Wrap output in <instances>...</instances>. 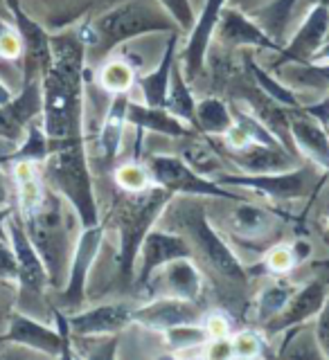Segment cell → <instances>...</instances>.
<instances>
[{"instance_id": "18", "label": "cell", "mask_w": 329, "mask_h": 360, "mask_svg": "<svg viewBox=\"0 0 329 360\" xmlns=\"http://www.w3.org/2000/svg\"><path fill=\"white\" fill-rule=\"evenodd\" d=\"M214 37H217L221 45H228V48H255L268 52H280L282 48V43L271 37L251 14H246V11L232 5L223 7Z\"/></svg>"}, {"instance_id": "36", "label": "cell", "mask_w": 329, "mask_h": 360, "mask_svg": "<svg viewBox=\"0 0 329 360\" xmlns=\"http://www.w3.org/2000/svg\"><path fill=\"white\" fill-rule=\"evenodd\" d=\"M135 68L127 59H111L101 65L99 70V86L101 90H106L111 95L120 93H131V88L135 86Z\"/></svg>"}, {"instance_id": "27", "label": "cell", "mask_w": 329, "mask_h": 360, "mask_svg": "<svg viewBox=\"0 0 329 360\" xmlns=\"http://www.w3.org/2000/svg\"><path fill=\"white\" fill-rule=\"evenodd\" d=\"M131 95L129 93H120L113 95V101L104 115L99 129V149L104 153L106 162H113L118 158L122 149V140H124V131H127L129 122H127V108H129Z\"/></svg>"}, {"instance_id": "3", "label": "cell", "mask_w": 329, "mask_h": 360, "mask_svg": "<svg viewBox=\"0 0 329 360\" xmlns=\"http://www.w3.org/2000/svg\"><path fill=\"white\" fill-rule=\"evenodd\" d=\"M39 167L43 183L73 207L82 228H90V225L99 223V207L86 158L84 138L52 142L50 155Z\"/></svg>"}, {"instance_id": "38", "label": "cell", "mask_w": 329, "mask_h": 360, "mask_svg": "<svg viewBox=\"0 0 329 360\" xmlns=\"http://www.w3.org/2000/svg\"><path fill=\"white\" fill-rule=\"evenodd\" d=\"M264 264H266V268L271 270V273H275V275H287V273H291L293 266L298 264L296 252H293V245H287V243L273 245L266 252Z\"/></svg>"}, {"instance_id": "9", "label": "cell", "mask_w": 329, "mask_h": 360, "mask_svg": "<svg viewBox=\"0 0 329 360\" xmlns=\"http://www.w3.org/2000/svg\"><path fill=\"white\" fill-rule=\"evenodd\" d=\"M104 243V225H90V228H82V234L77 236L70 264H68V275L63 281L61 290V304L66 311H79L84 307L86 300V284L88 275L93 270L99 248Z\"/></svg>"}, {"instance_id": "34", "label": "cell", "mask_w": 329, "mask_h": 360, "mask_svg": "<svg viewBox=\"0 0 329 360\" xmlns=\"http://www.w3.org/2000/svg\"><path fill=\"white\" fill-rule=\"evenodd\" d=\"M163 338H165V345H167L169 352H172L174 356H180V358L192 356V349H203L206 342L210 340L203 322L172 326V329H167L163 333Z\"/></svg>"}, {"instance_id": "30", "label": "cell", "mask_w": 329, "mask_h": 360, "mask_svg": "<svg viewBox=\"0 0 329 360\" xmlns=\"http://www.w3.org/2000/svg\"><path fill=\"white\" fill-rule=\"evenodd\" d=\"M165 108L172 112L174 117L185 122L187 127L194 129L197 124V99L192 95V86L185 79L183 70H180L178 59L172 68V79H169V90L165 99Z\"/></svg>"}, {"instance_id": "19", "label": "cell", "mask_w": 329, "mask_h": 360, "mask_svg": "<svg viewBox=\"0 0 329 360\" xmlns=\"http://www.w3.org/2000/svg\"><path fill=\"white\" fill-rule=\"evenodd\" d=\"M133 304L127 302H106L99 307L75 311L68 315L70 335L77 338H104L116 335L133 324Z\"/></svg>"}, {"instance_id": "25", "label": "cell", "mask_w": 329, "mask_h": 360, "mask_svg": "<svg viewBox=\"0 0 329 360\" xmlns=\"http://www.w3.org/2000/svg\"><path fill=\"white\" fill-rule=\"evenodd\" d=\"M127 122L138 131H149L158 135H167V138H190L192 127L185 122L174 117L172 112L163 106H149V104H138V101H129L127 108Z\"/></svg>"}, {"instance_id": "11", "label": "cell", "mask_w": 329, "mask_h": 360, "mask_svg": "<svg viewBox=\"0 0 329 360\" xmlns=\"http://www.w3.org/2000/svg\"><path fill=\"white\" fill-rule=\"evenodd\" d=\"M140 288L149 292L151 297L165 295L199 302L206 290V279H203L201 268L192 262V257H180L154 270Z\"/></svg>"}, {"instance_id": "33", "label": "cell", "mask_w": 329, "mask_h": 360, "mask_svg": "<svg viewBox=\"0 0 329 360\" xmlns=\"http://www.w3.org/2000/svg\"><path fill=\"white\" fill-rule=\"evenodd\" d=\"M300 0H268L264 7H259L253 11V18L262 25L271 37H273L278 43H282L285 39V32L291 22L293 11H296Z\"/></svg>"}, {"instance_id": "21", "label": "cell", "mask_w": 329, "mask_h": 360, "mask_svg": "<svg viewBox=\"0 0 329 360\" xmlns=\"http://www.w3.org/2000/svg\"><path fill=\"white\" fill-rule=\"evenodd\" d=\"M223 158L237 169H242V174H278L300 167L296 151L287 149V146H264L257 142L246 144L242 149L225 146Z\"/></svg>"}, {"instance_id": "48", "label": "cell", "mask_w": 329, "mask_h": 360, "mask_svg": "<svg viewBox=\"0 0 329 360\" xmlns=\"http://www.w3.org/2000/svg\"><path fill=\"white\" fill-rule=\"evenodd\" d=\"M9 22H14V18H11V11H9V5H7V0H0V27L9 25Z\"/></svg>"}, {"instance_id": "35", "label": "cell", "mask_w": 329, "mask_h": 360, "mask_svg": "<svg viewBox=\"0 0 329 360\" xmlns=\"http://www.w3.org/2000/svg\"><path fill=\"white\" fill-rule=\"evenodd\" d=\"M296 290L298 288L287 284V281H273V284L264 286L257 295V320L262 324H268L273 318H278Z\"/></svg>"}, {"instance_id": "45", "label": "cell", "mask_w": 329, "mask_h": 360, "mask_svg": "<svg viewBox=\"0 0 329 360\" xmlns=\"http://www.w3.org/2000/svg\"><path fill=\"white\" fill-rule=\"evenodd\" d=\"M304 110L309 112L311 117H316L318 120L323 127H325V131L329 133V93L323 97V99H318V101H314V104H307V106H302Z\"/></svg>"}, {"instance_id": "26", "label": "cell", "mask_w": 329, "mask_h": 360, "mask_svg": "<svg viewBox=\"0 0 329 360\" xmlns=\"http://www.w3.org/2000/svg\"><path fill=\"white\" fill-rule=\"evenodd\" d=\"M230 228L246 241H266L271 234H275L278 219L264 207L242 200L230 214Z\"/></svg>"}, {"instance_id": "43", "label": "cell", "mask_w": 329, "mask_h": 360, "mask_svg": "<svg viewBox=\"0 0 329 360\" xmlns=\"http://www.w3.org/2000/svg\"><path fill=\"white\" fill-rule=\"evenodd\" d=\"M316 338L323 349V356L329 358V297L325 302L323 311L318 313V326H316Z\"/></svg>"}, {"instance_id": "50", "label": "cell", "mask_w": 329, "mask_h": 360, "mask_svg": "<svg viewBox=\"0 0 329 360\" xmlns=\"http://www.w3.org/2000/svg\"><path fill=\"white\" fill-rule=\"evenodd\" d=\"M11 97H14V93H11V88L0 79V106L7 104V101H11Z\"/></svg>"}, {"instance_id": "20", "label": "cell", "mask_w": 329, "mask_h": 360, "mask_svg": "<svg viewBox=\"0 0 329 360\" xmlns=\"http://www.w3.org/2000/svg\"><path fill=\"white\" fill-rule=\"evenodd\" d=\"M43 97H41V79L23 82V88L11 101L0 106V138L18 144L25 135V129L32 120L41 117Z\"/></svg>"}, {"instance_id": "16", "label": "cell", "mask_w": 329, "mask_h": 360, "mask_svg": "<svg viewBox=\"0 0 329 360\" xmlns=\"http://www.w3.org/2000/svg\"><path fill=\"white\" fill-rule=\"evenodd\" d=\"M7 5L11 18H14V27L23 41V82L41 79L45 68L50 65V34L30 14H25L18 0H7Z\"/></svg>"}, {"instance_id": "42", "label": "cell", "mask_w": 329, "mask_h": 360, "mask_svg": "<svg viewBox=\"0 0 329 360\" xmlns=\"http://www.w3.org/2000/svg\"><path fill=\"white\" fill-rule=\"evenodd\" d=\"M203 326H206V333H208L210 340H217V338H230V324L223 315H206Z\"/></svg>"}, {"instance_id": "8", "label": "cell", "mask_w": 329, "mask_h": 360, "mask_svg": "<svg viewBox=\"0 0 329 360\" xmlns=\"http://www.w3.org/2000/svg\"><path fill=\"white\" fill-rule=\"evenodd\" d=\"M217 183L223 187H240L246 191H253L268 200H296L304 198L314 187L316 180V169L311 167H296L289 172H278V174H225L219 172L214 176Z\"/></svg>"}, {"instance_id": "47", "label": "cell", "mask_w": 329, "mask_h": 360, "mask_svg": "<svg viewBox=\"0 0 329 360\" xmlns=\"http://www.w3.org/2000/svg\"><path fill=\"white\" fill-rule=\"evenodd\" d=\"M9 185H7V178L3 172V160H0V207H11L9 205Z\"/></svg>"}, {"instance_id": "2", "label": "cell", "mask_w": 329, "mask_h": 360, "mask_svg": "<svg viewBox=\"0 0 329 360\" xmlns=\"http://www.w3.org/2000/svg\"><path fill=\"white\" fill-rule=\"evenodd\" d=\"M163 217H165L163 228L183 234L190 241L194 255H199L201 262L221 281L246 288L248 273L244 264L228 245V241L219 234V230L208 221L206 210L199 205L194 196L172 198L163 210Z\"/></svg>"}, {"instance_id": "49", "label": "cell", "mask_w": 329, "mask_h": 360, "mask_svg": "<svg viewBox=\"0 0 329 360\" xmlns=\"http://www.w3.org/2000/svg\"><path fill=\"white\" fill-rule=\"evenodd\" d=\"M11 212H14L11 207H0V239H7V228H5V225H7V217H9Z\"/></svg>"}, {"instance_id": "17", "label": "cell", "mask_w": 329, "mask_h": 360, "mask_svg": "<svg viewBox=\"0 0 329 360\" xmlns=\"http://www.w3.org/2000/svg\"><path fill=\"white\" fill-rule=\"evenodd\" d=\"M180 257H194V250H192V245L185 236L176 230L163 228V225L151 228L144 234V239L140 243V250H138L140 264H138V275H135L133 281L138 286H142L154 270Z\"/></svg>"}, {"instance_id": "13", "label": "cell", "mask_w": 329, "mask_h": 360, "mask_svg": "<svg viewBox=\"0 0 329 360\" xmlns=\"http://www.w3.org/2000/svg\"><path fill=\"white\" fill-rule=\"evenodd\" d=\"M225 5H228V0H206V5H203L201 14L197 16L194 25L187 32L185 48L178 54V65L190 84L194 82V79H199L203 70H206L214 30H217V22L221 18V11Z\"/></svg>"}, {"instance_id": "4", "label": "cell", "mask_w": 329, "mask_h": 360, "mask_svg": "<svg viewBox=\"0 0 329 360\" xmlns=\"http://www.w3.org/2000/svg\"><path fill=\"white\" fill-rule=\"evenodd\" d=\"M63 198L48 187L41 205L23 219V225L30 234V239L37 248L39 257L43 259L45 270H48L50 286L59 290L68 275V264H70L73 248L70 230H68L66 212H63Z\"/></svg>"}, {"instance_id": "5", "label": "cell", "mask_w": 329, "mask_h": 360, "mask_svg": "<svg viewBox=\"0 0 329 360\" xmlns=\"http://www.w3.org/2000/svg\"><path fill=\"white\" fill-rule=\"evenodd\" d=\"M176 22L172 16L156 3V0H129V3L113 7L101 14L90 25V39H84L86 48L93 45L101 54L116 50L118 45L144 34L158 32H176Z\"/></svg>"}, {"instance_id": "46", "label": "cell", "mask_w": 329, "mask_h": 360, "mask_svg": "<svg viewBox=\"0 0 329 360\" xmlns=\"http://www.w3.org/2000/svg\"><path fill=\"white\" fill-rule=\"evenodd\" d=\"M266 3H268V0H228V5H232V7H237V9L246 11V14H253L255 9L264 7Z\"/></svg>"}, {"instance_id": "31", "label": "cell", "mask_w": 329, "mask_h": 360, "mask_svg": "<svg viewBox=\"0 0 329 360\" xmlns=\"http://www.w3.org/2000/svg\"><path fill=\"white\" fill-rule=\"evenodd\" d=\"M246 68H248V77L253 79V84L262 90L266 97H271L273 101H278L280 106L285 108H300L302 101L296 93V88H291L287 82L278 79V75H271L266 68L257 65L251 56L246 59Z\"/></svg>"}, {"instance_id": "10", "label": "cell", "mask_w": 329, "mask_h": 360, "mask_svg": "<svg viewBox=\"0 0 329 360\" xmlns=\"http://www.w3.org/2000/svg\"><path fill=\"white\" fill-rule=\"evenodd\" d=\"M0 342L20 345V347L34 349V352H39L43 356H52V358H73L70 342L59 333V329L32 318L30 313L20 311L16 307L9 313V320H7L3 335H0Z\"/></svg>"}, {"instance_id": "23", "label": "cell", "mask_w": 329, "mask_h": 360, "mask_svg": "<svg viewBox=\"0 0 329 360\" xmlns=\"http://www.w3.org/2000/svg\"><path fill=\"white\" fill-rule=\"evenodd\" d=\"M327 297H329V290L323 281H309L307 286H302L293 292L285 311H282L278 318L271 320L266 326H271L273 333L287 331V329H298V326H302L304 322L318 318V313L323 311Z\"/></svg>"}, {"instance_id": "24", "label": "cell", "mask_w": 329, "mask_h": 360, "mask_svg": "<svg viewBox=\"0 0 329 360\" xmlns=\"http://www.w3.org/2000/svg\"><path fill=\"white\" fill-rule=\"evenodd\" d=\"M178 59V32L169 34V41L163 50V56L158 65L151 72L135 77V86L140 88L142 101L149 106H163L165 108V99H167V90H169V79H172V68Z\"/></svg>"}, {"instance_id": "15", "label": "cell", "mask_w": 329, "mask_h": 360, "mask_svg": "<svg viewBox=\"0 0 329 360\" xmlns=\"http://www.w3.org/2000/svg\"><path fill=\"white\" fill-rule=\"evenodd\" d=\"M203 320H206V311L201 304L183 297H151L142 307L133 309V324L156 333H165L178 324H197Z\"/></svg>"}, {"instance_id": "22", "label": "cell", "mask_w": 329, "mask_h": 360, "mask_svg": "<svg viewBox=\"0 0 329 360\" xmlns=\"http://www.w3.org/2000/svg\"><path fill=\"white\" fill-rule=\"evenodd\" d=\"M289 133L291 142L309 162L329 174V133L323 124L311 117L302 106L289 108Z\"/></svg>"}, {"instance_id": "44", "label": "cell", "mask_w": 329, "mask_h": 360, "mask_svg": "<svg viewBox=\"0 0 329 360\" xmlns=\"http://www.w3.org/2000/svg\"><path fill=\"white\" fill-rule=\"evenodd\" d=\"M11 288H16V286L0 281V335H3L5 326H7L9 313L14 311V307H11Z\"/></svg>"}, {"instance_id": "40", "label": "cell", "mask_w": 329, "mask_h": 360, "mask_svg": "<svg viewBox=\"0 0 329 360\" xmlns=\"http://www.w3.org/2000/svg\"><path fill=\"white\" fill-rule=\"evenodd\" d=\"M230 345H232V358H259L264 349L262 338L251 329L235 333L230 338Z\"/></svg>"}, {"instance_id": "41", "label": "cell", "mask_w": 329, "mask_h": 360, "mask_svg": "<svg viewBox=\"0 0 329 360\" xmlns=\"http://www.w3.org/2000/svg\"><path fill=\"white\" fill-rule=\"evenodd\" d=\"M0 281L18 286V264L7 239H0Z\"/></svg>"}, {"instance_id": "37", "label": "cell", "mask_w": 329, "mask_h": 360, "mask_svg": "<svg viewBox=\"0 0 329 360\" xmlns=\"http://www.w3.org/2000/svg\"><path fill=\"white\" fill-rule=\"evenodd\" d=\"M116 183L120 189H124L127 194H133V191H142L147 187L154 185L151 174L147 165L142 162H124L116 169Z\"/></svg>"}, {"instance_id": "6", "label": "cell", "mask_w": 329, "mask_h": 360, "mask_svg": "<svg viewBox=\"0 0 329 360\" xmlns=\"http://www.w3.org/2000/svg\"><path fill=\"white\" fill-rule=\"evenodd\" d=\"M174 198L167 189L151 185L142 191H133L129 198H124V205L118 212V234H120V270L122 277L131 281L135 279V262L138 250L158 219L163 217L167 202Z\"/></svg>"}, {"instance_id": "29", "label": "cell", "mask_w": 329, "mask_h": 360, "mask_svg": "<svg viewBox=\"0 0 329 360\" xmlns=\"http://www.w3.org/2000/svg\"><path fill=\"white\" fill-rule=\"evenodd\" d=\"M235 117L232 108L228 101H223L221 97H203L197 101V124L194 129H199L208 138H223L225 133L232 129Z\"/></svg>"}, {"instance_id": "12", "label": "cell", "mask_w": 329, "mask_h": 360, "mask_svg": "<svg viewBox=\"0 0 329 360\" xmlns=\"http://www.w3.org/2000/svg\"><path fill=\"white\" fill-rule=\"evenodd\" d=\"M5 228H7V241L16 255L20 290L30 292L34 297H41L45 288L50 286V277H48V270H45L43 259L39 257L37 248H34L30 239L25 225H23V219L18 217V212L9 214Z\"/></svg>"}, {"instance_id": "51", "label": "cell", "mask_w": 329, "mask_h": 360, "mask_svg": "<svg viewBox=\"0 0 329 360\" xmlns=\"http://www.w3.org/2000/svg\"><path fill=\"white\" fill-rule=\"evenodd\" d=\"M325 221H327V228H329V196H327V202H325Z\"/></svg>"}, {"instance_id": "28", "label": "cell", "mask_w": 329, "mask_h": 360, "mask_svg": "<svg viewBox=\"0 0 329 360\" xmlns=\"http://www.w3.org/2000/svg\"><path fill=\"white\" fill-rule=\"evenodd\" d=\"M14 187L20 217H27L37 210L48 191V185L43 183L41 176V167L34 162H14Z\"/></svg>"}, {"instance_id": "14", "label": "cell", "mask_w": 329, "mask_h": 360, "mask_svg": "<svg viewBox=\"0 0 329 360\" xmlns=\"http://www.w3.org/2000/svg\"><path fill=\"white\" fill-rule=\"evenodd\" d=\"M329 34V5L316 3L309 14L304 16L298 32L289 39L287 45H282L273 68L289 65V63H314V56L323 48V43Z\"/></svg>"}, {"instance_id": "1", "label": "cell", "mask_w": 329, "mask_h": 360, "mask_svg": "<svg viewBox=\"0 0 329 360\" xmlns=\"http://www.w3.org/2000/svg\"><path fill=\"white\" fill-rule=\"evenodd\" d=\"M84 61L82 34L50 37V65L41 77V124L52 142L82 138L84 129Z\"/></svg>"}, {"instance_id": "7", "label": "cell", "mask_w": 329, "mask_h": 360, "mask_svg": "<svg viewBox=\"0 0 329 360\" xmlns=\"http://www.w3.org/2000/svg\"><path fill=\"white\" fill-rule=\"evenodd\" d=\"M147 169H149L154 185L167 189L174 196H194V198H217V200H246L240 191L223 187L212 176L197 172L187 160L178 155L154 153L147 158Z\"/></svg>"}, {"instance_id": "32", "label": "cell", "mask_w": 329, "mask_h": 360, "mask_svg": "<svg viewBox=\"0 0 329 360\" xmlns=\"http://www.w3.org/2000/svg\"><path fill=\"white\" fill-rule=\"evenodd\" d=\"M52 151V140L48 138V133L43 131L41 117L32 120L25 129V135L20 138V142L16 144V151L5 155L7 162H34L41 165L45 158Z\"/></svg>"}, {"instance_id": "39", "label": "cell", "mask_w": 329, "mask_h": 360, "mask_svg": "<svg viewBox=\"0 0 329 360\" xmlns=\"http://www.w3.org/2000/svg\"><path fill=\"white\" fill-rule=\"evenodd\" d=\"M161 5L172 20L176 22V27L180 32H190L192 25H194L197 14H194V7H192V0H156Z\"/></svg>"}]
</instances>
